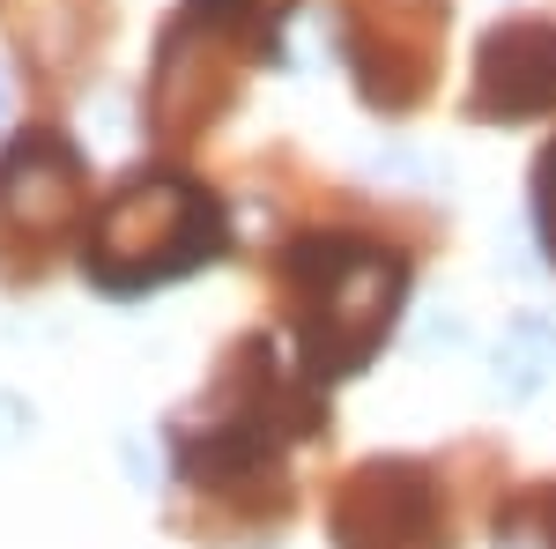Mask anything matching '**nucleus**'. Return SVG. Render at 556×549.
<instances>
[{
  "mask_svg": "<svg viewBox=\"0 0 556 549\" xmlns=\"http://www.w3.org/2000/svg\"><path fill=\"white\" fill-rule=\"evenodd\" d=\"M334 542L342 549H430L438 542V498L430 475L408 461L364 467L334 506Z\"/></svg>",
  "mask_w": 556,
  "mask_h": 549,
  "instance_id": "obj_3",
  "label": "nucleus"
},
{
  "mask_svg": "<svg viewBox=\"0 0 556 549\" xmlns=\"http://www.w3.org/2000/svg\"><path fill=\"white\" fill-rule=\"evenodd\" d=\"M215 15H275V8H290V0H208Z\"/></svg>",
  "mask_w": 556,
  "mask_h": 549,
  "instance_id": "obj_8",
  "label": "nucleus"
},
{
  "mask_svg": "<svg viewBox=\"0 0 556 549\" xmlns=\"http://www.w3.org/2000/svg\"><path fill=\"white\" fill-rule=\"evenodd\" d=\"M83 209V157L60 134H23L0 157V246H15V230H30L45 246L52 230H67Z\"/></svg>",
  "mask_w": 556,
  "mask_h": 549,
  "instance_id": "obj_4",
  "label": "nucleus"
},
{
  "mask_svg": "<svg viewBox=\"0 0 556 549\" xmlns=\"http://www.w3.org/2000/svg\"><path fill=\"white\" fill-rule=\"evenodd\" d=\"M15 431H30V416H23V401H8V394H0V446H8Z\"/></svg>",
  "mask_w": 556,
  "mask_h": 549,
  "instance_id": "obj_9",
  "label": "nucleus"
},
{
  "mask_svg": "<svg viewBox=\"0 0 556 549\" xmlns=\"http://www.w3.org/2000/svg\"><path fill=\"white\" fill-rule=\"evenodd\" d=\"M290 290H298V335H304V372L312 379H349L371 364L386 341L408 267L379 246L356 238H304L290 253Z\"/></svg>",
  "mask_w": 556,
  "mask_h": 549,
  "instance_id": "obj_1",
  "label": "nucleus"
},
{
  "mask_svg": "<svg viewBox=\"0 0 556 549\" xmlns=\"http://www.w3.org/2000/svg\"><path fill=\"white\" fill-rule=\"evenodd\" d=\"M542 230H549V246H556V149L542 157Z\"/></svg>",
  "mask_w": 556,
  "mask_h": 549,
  "instance_id": "obj_7",
  "label": "nucleus"
},
{
  "mask_svg": "<svg viewBox=\"0 0 556 549\" xmlns=\"http://www.w3.org/2000/svg\"><path fill=\"white\" fill-rule=\"evenodd\" d=\"M556 104V23H505L482 38V120H534Z\"/></svg>",
  "mask_w": 556,
  "mask_h": 549,
  "instance_id": "obj_5",
  "label": "nucleus"
},
{
  "mask_svg": "<svg viewBox=\"0 0 556 549\" xmlns=\"http://www.w3.org/2000/svg\"><path fill=\"white\" fill-rule=\"evenodd\" d=\"M215 253H223V209L186 178H127L83 238L89 283L112 297L178 283Z\"/></svg>",
  "mask_w": 556,
  "mask_h": 549,
  "instance_id": "obj_2",
  "label": "nucleus"
},
{
  "mask_svg": "<svg viewBox=\"0 0 556 549\" xmlns=\"http://www.w3.org/2000/svg\"><path fill=\"white\" fill-rule=\"evenodd\" d=\"M549 372H556V320L527 312V320H513V335L497 349V386H505L513 401H527V394L549 386Z\"/></svg>",
  "mask_w": 556,
  "mask_h": 549,
  "instance_id": "obj_6",
  "label": "nucleus"
}]
</instances>
